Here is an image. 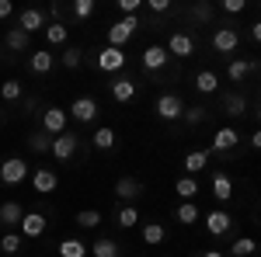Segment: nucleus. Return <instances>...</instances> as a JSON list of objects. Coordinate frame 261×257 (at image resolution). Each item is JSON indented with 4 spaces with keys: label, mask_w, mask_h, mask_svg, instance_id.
I'll list each match as a JSON object with an SVG mask.
<instances>
[{
    "label": "nucleus",
    "mask_w": 261,
    "mask_h": 257,
    "mask_svg": "<svg viewBox=\"0 0 261 257\" xmlns=\"http://www.w3.org/2000/svg\"><path fill=\"white\" fill-rule=\"evenodd\" d=\"M136 28H140V18H119L108 28V45H112V49H122L125 42L136 35Z\"/></svg>",
    "instance_id": "nucleus-1"
},
{
    "label": "nucleus",
    "mask_w": 261,
    "mask_h": 257,
    "mask_svg": "<svg viewBox=\"0 0 261 257\" xmlns=\"http://www.w3.org/2000/svg\"><path fill=\"white\" fill-rule=\"evenodd\" d=\"M153 111H157L161 122H178L181 111H185V101H181L178 94H161V98L153 101Z\"/></svg>",
    "instance_id": "nucleus-2"
},
{
    "label": "nucleus",
    "mask_w": 261,
    "mask_h": 257,
    "mask_svg": "<svg viewBox=\"0 0 261 257\" xmlns=\"http://www.w3.org/2000/svg\"><path fill=\"white\" fill-rule=\"evenodd\" d=\"M28 174H32V167H28L21 157H7L4 163H0V181H4V184H11V188H14V184H21Z\"/></svg>",
    "instance_id": "nucleus-3"
},
{
    "label": "nucleus",
    "mask_w": 261,
    "mask_h": 257,
    "mask_svg": "<svg viewBox=\"0 0 261 257\" xmlns=\"http://www.w3.org/2000/svg\"><path fill=\"white\" fill-rule=\"evenodd\" d=\"M94 66H98L101 73H119L122 66H125V52H122V49H112V45H105L98 56H94Z\"/></svg>",
    "instance_id": "nucleus-4"
},
{
    "label": "nucleus",
    "mask_w": 261,
    "mask_h": 257,
    "mask_svg": "<svg viewBox=\"0 0 261 257\" xmlns=\"http://www.w3.org/2000/svg\"><path fill=\"white\" fill-rule=\"evenodd\" d=\"M42 132H49V136H63V132H66V108L49 104V108L42 111Z\"/></svg>",
    "instance_id": "nucleus-5"
},
{
    "label": "nucleus",
    "mask_w": 261,
    "mask_h": 257,
    "mask_svg": "<svg viewBox=\"0 0 261 257\" xmlns=\"http://www.w3.org/2000/svg\"><path fill=\"white\" fill-rule=\"evenodd\" d=\"M28 178H32L35 195H53V191H56V184H60V178H56V170H53V167H35Z\"/></svg>",
    "instance_id": "nucleus-6"
},
{
    "label": "nucleus",
    "mask_w": 261,
    "mask_h": 257,
    "mask_svg": "<svg viewBox=\"0 0 261 257\" xmlns=\"http://www.w3.org/2000/svg\"><path fill=\"white\" fill-rule=\"evenodd\" d=\"M167 56H178V60H188L192 52H195V42L192 35H185V32H171V39H167Z\"/></svg>",
    "instance_id": "nucleus-7"
},
{
    "label": "nucleus",
    "mask_w": 261,
    "mask_h": 257,
    "mask_svg": "<svg viewBox=\"0 0 261 257\" xmlns=\"http://www.w3.org/2000/svg\"><path fill=\"white\" fill-rule=\"evenodd\" d=\"M241 142V132L233 129V125H223V129H216V136H213V150H209V157L213 153H226V150H233Z\"/></svg>",
    "instance_id": "nucleus-8"
},
{
    "label": "nucleus",
    "mask_w": 261,
    "mask_h": 257,
    "mask_svg": "<svg viewBox=\"0 0 261 257\" xmlns=\"http://www.w3.org/2000/svg\"><path fill=\"white\" fill-rule=\"evenodd\" d=\"M66 115H73V122H94V115H98V101L94 98H73V104H70V111Z\"/></svg>",
    "instance_id": "nucleus-9"
},
{
    "label": "nucleus",
    "mask_w": 261,
    "mask_h": 257,
    "mask_svg": "<svg viewBox=\"0 0 261 257\" xmlns=\"http://www.w3.org/2000/svg\"><path fill=\"white\" fill-rule=\"evenodd\" d=\"M18 230H21V237L39 240L42 233H45V216H42V212H24L21 222H18Z\"/></svg>",
    "instance_id": "nucleus-10"
},
{
    "label": "nucleus",
    "mask_w": 261,
    "mask_h": 257,
    "mask_svg": "<svg viewBox=\"0 0 261 257\" xmlns=\"http://www.w3.org/2000/svg\"><path fill=\"white\" fill-rule=\"evenodd\" d=\"M140 63H143V70H150V73H153V70H164V66H167V49H164V45H146Z\"/></svg>",
    "instance_id": "nucleus-11"
},
{
    "label": "nucleus",
    "mask_w": 261,
    "mask_h": 257,
    "mask_svg": "<svg viewBox=\"0 0 261 257\" xmlns=\"http://www.w3.org/2000/svg\"><path fill=\"white\" fill-rule=\"evenodd\" d=\"M49 153H53L56 160H70L73 153H77V136H70V132L56 136L53 142H49Z\"/></svg>",
    "instance_id": "nucleus-12"
},
{
    "label": "nucleus",
    "mask_w": 261,
    "mask_h": 257,
    "mask_svg": "<svg viewBox=\"0 0 261 257\" xmlns=\"http://www.w3.org/2000/svg\"><path fill=\"white\" fill-rule=\"evenodd\" d=\"M42 28H45V14H42L39 7H28V11H21V18H18V32L32 35V32H42Z\"/></svg>",
    "instance_id": "nucleus-13"
},
{
    "label": "nucleus",
    "mask_w": 261,
    "mask_h": 257,
    "mask_svg": "<svg viewBox=\"0 0 261 257\" xmlns=\"http://www.w3.org/2000/svg\"><path fill=\"white\" fill-rule=\"evenodd\" d=\"M143 195V181H136V178H119L115 181V198H122V202H136V198Z\"/></svg>",
    "instance_id": "nucleus-14"
},
{
    "label": "nucleus",
    "mask_w": 261,
    "mask_h": 257,
    "mask_svg": "<svg viewBox=\"0 0 261 257\" xmlns=\"http://www.w3.org/2000/svg\"><path fill=\"white\" fill-rule=\"evenodd\" d=\"M237 45H241V35H237L233 28H216V32H213V49H216V52H233Z\"/></svg>",
    "instance_id": "nucleus-15"
},
{
    "label": "nucleus",
    "mask_w": 261,
    "mask_h": 257,
    "mask_svg": "<svg viewBox=\"0 0 261 257\" xmlns=\"http://www.w3.org/2000/svg\"><path fill=\"white\" fill-rule=\"evenodd\" d=\"M230 226H233V216H230V212H223V209H216V212H209V216H205V230H209L213 237L230 233Z\"/></svg>",
    "instance_id": "nucleus-16"
},
{
    "label": "nucleus",
    "mask_w": 261,
    "mask_h": 257,
    "mask_svg": "<svg viewBox=\"0 0 261 257\" xmlns=\"http://www.w3.org/2000/svg\"><path fill=\"white\" fill-rule=\"evenodd\" d=\"M21 216H24V205H21V202H4V205H0V226H4V230H14L21 222Z\"/></svg>",
    "instance_id": "nucleus-17"
},
{
    "label": "nucleus",
    "mask_w": 261,
    "mask_h": 257,
    "mask_svg": "<svg viewBox=\"0 0 261 257\" xmlns=\"http://www.w3.org/2000/svg\"><path fill=\"white\" fill-rule=\"evenodd\" d=\"M112 98L119 101V104H129V101L136 98V80H129V77L112 80Z\"/></svg>",
    "instance_id": "nucleus-18"
},
{
    "label": "nucleus",
    "mask_w": 261,
    "mask_h": 257,
    "mask_svg": "<svg viewBox=\"0 0 261 257\" xmlns=\"http://www.w3.org/2000/svg\"><path fill=\"white\" fill-rule=\"evenodd\" d=\"M28 66H32V73H49V70H53V66H56V56H53V52H49V49H35V52H32V56H28Z\"/></svg>",
    "instance_id": "nucleus-19"
},
{
    "label": "nucleus",
    "mask_w": 261,
    "mask_h": 257,
    "mask_svg": "<svg viewBox=\"0 0 261 257\" xmlns=\"http://www.w3.org/2000/svg\"><path fill=\"white\" fill-rule=\"evenodd\" d=\"M87 254H91V257H122V250H119V243H115V240L98 237L91 247H87Z\"/></svg>",
    "instance_id": "nucleus-20"
},
{
    "label": "nucleus",
    "mask_w": 261,
    "mask_h": 257,
    "mask_svg": "<svg viewBox=\"0 0 261 257\" xmlns=\"http://www.w3.org/2000/svg\"><path fill=\"white\" fill-rule=\"evenodd\" d=\"M213 198H220V202H230V198H233V178H230V174H216V178H213Z\"/></svg>",
    "instance_id": "nucleus-21"
},
{
    "label": "nucleus",
    "mask_w": 261,
    "mask_h": 257,
    "mask_svg": "<svg viewBox=\"0 0 261 257\" xmlns=\"http://www.w3.org/2000/svg\"><path fill=\"white\" fill-rule=\"evenodd\" d=\"M21 250H24V237H21V233H4V237H0V254L18 257Z\"/></svg>",
    "instance_id": "nucleus-22"
},
{
    "label": "nucleus",
    "mask_w": 261,
    "mask_h": 257,
    "mask_svg": "<svg viewBox=\"0 0 261 257\" xmlns=\"http://www.w3.org/2000/svg\"><path fill=\"white\" fill-rule=\"evenodd\" d=\"M42 32H45V42H49V45H63V42L70 39V32H66V24H63V21H49Z\"/></svg>",
    "instance_id": "nucleus-23"
},
{
    "label": "nucleus",
    "mask_w": 261,
    "mask_h": 257,
    "mask_svg": "<svg viewBox=\"0 0 261 257\" xmlns=\"http://www.w3.org/2000/svg\"><path fill=\"white\" fill-rule=\"evenodd\" d=\"M216 87H220V77H216L213 70H199V73H195V91H199V94H213Z\"/></svg>",
    "instance_id": "nucleus-24"
},
{
    "label": "nucleus",
    "mask_w": 261,
    "mask_h": 257,
    "mask_svg": "<svg viewBox=\"0 0 261 257\" xmlns=\"http://www.w3.org/2000/svg\"><path fill=\"white\" fill-rule=\"evenodd\" d=\"M56 254L60 257H87V243L84 240H60Z\"/></svg>",
    "instance_id": "nucleus-25"
},
{
    "label": "nucleus",
    "mask_w": 261,
    "mask_h": 257,
    "mask_svg": "<svg viewBox=\"0 0 261 257\" xmlns=\"http://www.w3.org/2000/svg\"><path fill=\"white\" fill-rule=\"evenodd\" d=\"M205 163H209V150H192V153L185 157V170H188V178H192V174H199Z\"/></svg>",
    "instance_id": "nucleus-26"
},
{
    "label": "nucleus",
    "mask_w": 261,
    "mask_h": 257,
    "mask_svg": "<svg viewBox=\"0 0 261 257\" xmlns=\"http://www.w3.org/2000/svg\"><path fill=\"white\" fill-rule=\"evenodd\" d=\"M174 216H178V222L181 226H192V222H199V209H195V202H181L178 209H174Z\"/></svg>",
    "instance_id": "nucleus-27"
},
{
    "label": "nucleus",
    "mask_w": 261,
    "mask_h": 257,
    "mask_svg": "<svg viewBox=\"0 0 261 257\" xmlns=\"http://www.w3.org/2000/svg\"><path fill=\"white\" fill-rule=\"evenodd\" d=\"M164 237H167V233H164L161 222H146V226H143V243H150V247H161Z\"/></svg>",
    "instance_id": "nucleus-28"
},
{
    "label": "nucleus",
    "mask_w": 261,
    "mask_h": 257,
    "mask_svg": "<svg viewBox=\"0 0 261 257\" xmlns=\"http://www.w3.org/2000/svg\"><path fill=\"white\" fill-rule=\"evenodd\" d=\"M4 45H7L11 52H24V49H28V35L18 32V28H11V32L4 35Z\"/></svg>",
    "instance_id": "nucleus-29"
},
{
    "label": "nucleus",
    "mask_w": 261,
    "mask_h": 257,
    "mask_svg": "<svg viewBox=\"0 0 261 257\" xmlns=\"http://www.w3.org/2000/svg\"><path fill=\"white\" fill-rule=\"evenodd\" d=\"M91 142H94V150H112V146H115V129H108V125H101L98 132L91 136Z\"/></svg>",
    "instance_id": "nucleus-30"
},
{
    "label": "nucleus",
    "mask_w": 261,
    "mask_h": 257,
    "mask_svg": "<svg viewBox=\"0 0 261 257\" xmlns=\"http://www.w3.org/2000/svg\"><path fill=\"white\" fill-rule=\"evenodd\" d=\"M174 191L181 195V202H192L199 195V184H195V178H178L174 181Z\"/></svg>",
    "instance_id": "nucleus-31"
},
{
    "label": "nucleus",
    "mask_w": 261,
    "mask_h": 257,
    "mask_svg": "<svg viewBox=\"0 0 261 257\" xmlns=\"http://www.w3.org/2000/svg\"><path fill=\"white\" fill-rule=\"evenodd\" d=\"M115 222H119L122 230H133V226H136V222H140V212H136V209H133V205H122L119 212H115Z\"/></svg>",
    "instance_id": "nucleus-32"
},
{
    "label": "nucleus",
    "mask_w": 261,
    "mask_h": 257,
    "mask_svg": "<svg viewBox=\"0 0 261 257\" xmlns=\"http://www.w3.org/2000/svg\"><path fill=\"white\" fill-rule=\"evenodd\" d=\"M73 222H77L81 230H94V226L101 222V212H98V209H84V212L73 216Z\"/></svg>",
    "instance_id": "nucleus-33"
},
{
    "label": "nucleus",
    "mask_w": 261,
    "mask_h": 257,
    "mask_svg": "<svg viewBox=\"0 0 261 257\" xmlns=\"http://www.w3.org/2000/svg\"><path fill=\"white\" fill-rule=\"evenodd\" d=\"M223 111H226V115H244V111H247V101H244L241 94H226V98H223Z\"/></svg>",
    "instance_id": "nucleus-34"
},
{
    "label": "nucleus",
    "mask_w": 261,
    "mask_h": 257,
    "mask_svg": "<svg viewBox=\"0 0 261 257\" xmlns=\"http://www.w3.org/2000/svg\"><path fill=\"white\" fill-rule=\"evenodd\" d=\"M247 73H251V63H247V60H233L230 66H226V77L233 80V83H241Z\"/></svg>",
    "instance_id": "nucleus-35"
},
{
    "label": "nucleus",
    "mask_w": 261,
    "mask_h": 257,
    "mask_svg": "<svg viewBox=\"0 0 261 257\" xmlns=\"http://www.w3.org/2000/svg\"><path fill=\"white\" fill-rule=\"evenodd\" d=\"M21 94H24L21 80H4V83H0V98H4V101H18Z\"/></svg>",
    "instance_id": "nucleus-36"
},
{
    "label": "nucleus",
    "mask_w": 261,
    "mask_h": 257,
    "mask_svg": "<svg viewBox=\"0 0 261 257\" xmlns=\"http://www.w3.org/2000/svg\"><path fill=\"white\" fill-rule=\"evenodd\" d=\"M81 60H84V49H77V45H73V49H66V52L60 56V63L66 66V70H77V66H81Z\"/></svg>",
    "instance_id": "nucleus-37"
},
{
    "label": "nucleus",
    "mask_w": 261,
    "mask_h": 257,
    "mask_svg": "<svg viewBox=\"0 0 261 257\" xmlns=\"http://www.w3.org/2000/svg\"><path fill=\"white\" fill-rule=\"evenodd\" d=\"M49 142L53 139H45V132H35V136H28V150L32 153H49Z\"/></svg>",
    "instance_id": "nucleus-38"
},
{
    "label": "nucleus",
    "mask_w": 261,
    "mask_h": 257,
    "mask_svg": "<svg viewBox=\"0 0 261 257\" xmlns=\"http://www.w3.org/2000/svg\"><path fill=\"white\" fill-rule=\"evenodd\" d=\"M254 247H258V243H254L251 237H241L237 243H233V247H230V250H233L237 257H251V254H254Z\"/></svg>",
    "instance_id": "nucleus-39"
},
{
    "label": "nucleus",
    "mask_w": 261,
    "mask_h": 257,
    "mask_svg": "<svg viewBox=\"0 0 261 257\" xmlns=\"http://www.w3.org/2000/svg\"><path fill=\"white\" fill-rule=\"evenodd\" d=\"M73 18H91L94 14V0H73Z\"/></svg>",
    "instance_id": "nucleus-40"
},
{
    "label": "nucleus",
    "mask_w": 261,
    "mask_h": 257,
    "mask_svg": "<svg viewBox=\"0 0 261 257\" xmlns=\"http://www.w3.org/2000/svg\"><path fill=\"white\" fill-rule=\"evenodd\" d=\"M205 115H209L205 108H185V111H181V119L188 122V125H199V122H205Z\"/></svg>",
    "instance_id": "nucleus-41"
},
{
    "label": "nucleus",
    "mask_w": 261,
    "mask_h": 257,
    "mask_svg": "<svg viewBox=\"0 0 261 257\" xmlns=\"http://www.w3.org/2000/svg\"><path fill=\"white\" fill-rule=\"evenodd\" d=\"M244 7H247V0H223V11L226 14H241Z\"/></svg>",
    "instance_id": "nucleus-42"
},
{
    "label": "nucleus",
    "mask_w": 261,
    "mask_h": 257,
    "mask_svg": "<svg viewBox=\"0 0 261 257\" xmlns=\"http://www.w3.org/2000/svg\"><path fill=\"white\" fill-rule=\"evenodd\" d=\"M150 11H153V14H164V11H171V0H150Z\"/></svg>",
    "instance_id": "nucleus-43"
},
{
    "label": "nucleus",
    "mask_w": 261,
    "mask_h": 257,
    "mask_svg": "<svg viewBox=\"0 0 261 257\" xmlns=\"http://www.w3.org/2000/svg\"><path fill=\"white\" fill-rule=\"evenodd\" d=\"M11 14H14V4H11V0H0V21L11 18Z\"/></svg>",
    "instance_id": "nucleus-44"
},
{
    "label": "nucleus",
    "mask_w": 261,
    "mask_h": 257,
    "mask_svg": "<svg viewBox=\"0 0 261 257\" xmlns=\"http://www.w3.org/2000/svg\"><path fill=\"white\" fill-rule=\"evenodd\" d=\"M209 14H213V11H209L205 4H202V7H195V18H199V21H205V18H209Z\"/></svg>",
    "instance_id": "nucleus-45"
},
{
    "label": "nucleus",
    "mask_w": 261,
    "mask_h": 257,
    "mask_svg": "<svg viewBox=\"0 0 261 257\" xmlns=\"http://www.w3.org/2000/svg\"><path fill=\"white\" fill-rule=\"evenodd\" d=\"M251 39H254V42H261V24H258V21L251 24Z\"/></svg>",
    "instance_id": "nucleus-46"
},
{
    "label": "nucleus",
    "mask_w": 261,
    "mask_h": 257,
    "mask_svg": "<svg viewBox=\"0 0 261 257\" xmlns=\"http://www.w3.org/2000/svg\"><path fill=\"white\" fill-rule=\"evenodd\" d=\"M202 257H223V250H205Z\"/></svg>",
    "instance_id": "nucleus-47"
}]
</instances>
